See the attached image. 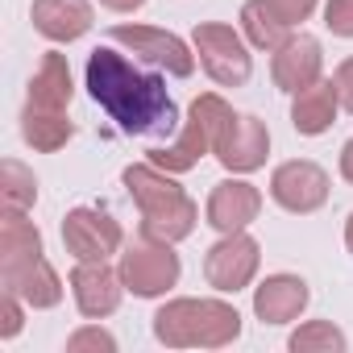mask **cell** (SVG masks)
<instances>
[{"mask_svg": "<svg viewBox=\"0 0 353 353\" xmlns=\"http://www.w3.org/2000/svg\"><path fill=\"white\" fill-rule=\"evenodd\" d=\"M30 258H42V233L34 221H26L21 208H5V221H0V266L30 262Z\"/></svg>", "mask_w": 353, "mask_h": 353, "instance_id": "obj_22", "label": "cell"}, {"mask_svg": "<svg viewBox=\"0 0 353 353\" xmlns=\"http://www.w3.org/2000/svg\"><path fill=\"white\" fill-rule=\"evenodd\" d=\"M241 34H245V42H250L254 50L274 54V50H279L295 30L274 13L270 0H245V5H241Z\"/></svg>", "mask_w": 353, "mask_h": 353, "instance_id": "obj_21", "label": "cell"}, {"mask_svg": "<svg viewBox=\"0 0 353 353\" xmlns=\"http://www.w3.org/2000/svg\"><path fill=\"white\" fill-rule=\"evenodd\" d=\"M345 250L353 254V212H349V221H345Z\"/></svg>", "mask_w": 353, "mask_h": 353, "instance_id": "obj_32", "label": "cell"}, {"mask_svg": "<svg viewBox=\"0 0 353 353\" xmlns=\"http://www.w3.org/2000/svg\"><path fill=\"white\" fill-rule=\"evenodd\" d=\"M262 266V245L241 229V233H221L216 245H208L204 254V279L212 291L221 295H237L258 279Z\"/></svg>", "mask_w": 353, "mask_h": 353, "instance_id": "obj_9", "label": "cell"}, {"mask_svg": "<svg viewBox=\"0 0 353 353\" xmlns=\"http://www.w3.org/2000/svg\"><path fill=\"white\" fill-rule=\"evenodd\" d=\"M341 179H345V183L353 188V137H349V141L341 145Z\"/></svg>", "mask_w": 353, "mask_h": 353, "instance_id": "obj_30", "label": "cell"}, {"mask_svg": "<svg viewBox=\"0 0 353 353\" xmlns=\"http://www.w3.org/2000/svg\"><path fill=\"white\" fill-rule=\"evenodd\" d=\"M307 303H312V291L299 274H266L254 287V316L262 324H291L303 316Z\"/></svg>", "mask_w": 353, "mask_h": 353, "instance_id": "obj_16", "label": "cell"}, {"mask_svg": "<svg viewBox=\"0 0 353 353\" xmlns=\"http://www.w3.org/2000/svg\"><path fill=\"white\" fill-rule=\"evenodd\" d=\"M324 26H328L332 38H353V0H328Z\"/></svg>", "mask_w": 353, "mask_h": 353, "instance_id": "obj_27", "label": "cell"}, {"mask_svg": "<svg viewBox=\"0 0 353 353\" xmlns=\"http://www.w3.org/2000/svg\"><path fill=\"white\" fill-rule=\"evenodd\" d=\"M0 287L21 295L34 312H46V307H59L63 303V279L59 270L42 258H30V262H13V266H0Z\"/></svg>", "mask_w": 353, "mask_h": 353, "instance_id": "obj_15", "label": "cell"}, {"mask_svg": "<svg viewBox=\"0 0 353 353\" xmlns=\"http://www.w3.org/2000/svg\"><path fill=\"white\" fill-rule=\"evenodd\" d=\"M192 46H196V59L204 67V75L216 83V88H245L250 75H254V46L245 42L241 30L225 26V21H200L192 30Z\"/></svg>", "mask_w": 353, "mask_h": 353, "instance_id": "obj_6", "label": "cell"}, {"mask_svg": "<svg viewBox=\"0 0 353 353\" xmlns=\"http://www.w3.org/2000/svg\"><path fill=\"white\" fill-rule=\"evenodd\" d=\"M0 196H5V208L30 212L34 200H38V179H34V170L21 166L17 158H5V162H0Z\"/></svg>", "mask_w": 353, "mask_h": 353, "instance_id": "obj_24", "label": "cell"}, {"mask_svg": "<svg viewBox=\"0 0 353 353\" xmlns=\"http://www.w3.org/2000/svg\"><path fill=\"white\" fill-rule=\"evenodd\" d=\"M241 336V312L216 295H179L154 312V341L166 349H225Z\"/></svg>", "mask_w": 353, "mask_h": 353, "instance_id": "obj_3", "label": "cell"}, {"mask_svg": "<svg viewBox=\"0 0 353 353\" xmlns=\"http://www.w3.org/2000/svg\"><path fill=\"white\" fill-rule=\"evenodd\" d=\"M262 212V192L250 179H221L204 204V221L216 233H241L258 221Z\"/></svg>", "mask_w": 353, "mask_h": 353, "instance_id": "obj_14", "label": "cell"}, {"mask_svg": "<svg viewBox=\"0 0 353 353\" xmlns=\"http://www.w3.org/2000/svg\"><path fill=\"white\" fill-rule=\"evenodd\" d=\"M63 245L75 262H108L125 250V229L104 208H71L63 216Z\"/></svg>", "mask_w": 353, "mask_h": 353, "instance_id": "obj_10", "label": "cell"}, {"mask_svg": "<svg viewBox=\"0 0 353 353\" xmlns=\"http://www.w3.org/2000/svg\"><path fill=\"white\" fill-rule=\"evenodd\" d=\"M34 30L54 42V46H67V42H79L88 30H92V0H34Z\"/></svg>", "mask_w": 353, "mask_h": 353, "instance_id": "obj_17", "label": "cell"}, {"mask_svg": "<svg viewBox=\"0 0 353 353\" xmlns=\"http://www.w3.org/2000/svg\"><path fill=\"white\" fill-rule=\"evenodd\" d=\"M71 96H75V79H71V63H67V54H63V50H46L42 63H38V71H34V79H30V96H26V104H34V108H50V112H67Z\"/></svg>", "mask_w": 353, "mask_h": 353, "instance_id": "obj_19", "label": "cell"}, {"mask_svg": "<svg viewBox=\"0 0 353 353\" xmlns=\"http://www.w3.org/2000/svg\"><path fill=\"white\" fill-rule=\"evenodd\" d=\"M26 299L21 295H13V291H5L0 295V341H13L17 332H21V324H26Z\"/></svg>", "mask_w": 353, "mask_h": 353, "instance_id": "obj_26", "label": "cell"}, {"mask_svg": "<svg viewBox=\"0 0 353 353\" xmlns=\"http://www.w3.org/2000/svg\"><path fill=\"white\" fill-rule=\"evenodd\" d=\"M121 183L129 192V200L137 204L141 216V233L158 237V241H188L200 225V204L179 188L170 170L145 162H129L121 170Z\"/></svg>", "mask_w": 353, "mask_h": 353, "instance_id": "obj_2", "label": "cell"}, {"mask_svg": "<svg viewBox=\"0 0 353 353\" xmlns=\"http://www.w3.org/2000/svg\"><path fill=\"white\" fill-rule=\"evenodd\" d=\"M270 79L279 92H303L316 79H324V46L312 34H291L274 54H270Z\"/></svg>", "mask_w": 353, "mask_h": 353, "instance_id": "obj_12", "label": "cell"}, {"mask_svg": "<svg viewBox=\"0 0 353 353\" xmlns=\"http://www.w3.org/2000/svg\"><path fill=\"white\" fill-rule=\"evenodd\" d=\"M88 96L117 121L121 133L129 137H170L179 129V108H174L166 79L145 71L141 59L121 54L112 42L96 46L83 67Z\"/></svg>", "mask_w": 353, "mask_h": 353, "instance_id": "obj_1", "label": "cell"}, {"mask_svg": "<svg viewBox=\"0 0 353 353\" xmlns=\"http://www.w3.org/2000/svg\"><path fill=\"white\" fill-rule=\"evenodd\" d=\"M332 83H336V96H341V108L353 117V59H341V63H336Z\"/></svg>", "mask_w": 353, "mask_h": 353, "instance_id": "obj_29", "label": "cell"}, {"mask_svg": "<svg viewBox=\"0 0 353 353\" xmlns=\"http://www.w3.org/2000/svg\"><path fill=\"white\" fill-rule=\"evenodd\" d=\"M71 295H75V307L83 320H104L121 307V295H125L121 270H112L108 262H75Z\"/></svg>", "mask_w": 353, "mask_h": 353, "instance_id": "obj_13", "label": "cell"}, {"mask_svg": "<svg viewBox=\"0 0 353 353\" xmlns=\"http://www.w3.org/2000/svg\"><path fill=\"white\" fill-rule=\"evenodd\" d=\"M100 5H104L108 13H137L145 0H100Z\"/></svg>", "mask_w": 353, "mask_h": 353, "instance_id": "obj_31", "label": "cell"}, {"mask_svg": "<svg viewBox=\"0 0 353 353\" xmlns=\"http://www.w3.org/2000/svg\"><path fill=\"white\" fill-rule=\"evenodd\" d=\"M21 137H26V145H34L38 154H59V150L75 137V125H71L67 112H50V108L26 104V108H21Z\"/></svg>", "mask_w": 353, "mask_h": 353, "instance_id": "obj_20", "label": "cell"}, {"mask_svg": "<svg viewBox=\"0 0 353 353\" xmlns=\"http://www.w3.org/2000/svg\"><path fill=\"white\" fill-rule=\"evenodd\" d=\"M108 42L129 50L133 59H141L145 67L170 75V79H192L196 71V46H188L179 34L170 30H158V26H112L108 30Z\"/></svg>", "mask_w": 353, "mask_h": 353, "instance_id": "obj_7", "label": "cell"}, {"mask_svg": "<svg viewBox=\"0 0 353 353\" xmlns=\"http://www.w3.org/2000/svg\"><path fill=\"white\" fill-rule=\"evenodd\" d=\"M270 5H274V13L295 30V26H303L312 13H316V5H320V0H270Z\"/></svg>", "mask_w": 353, "mask_h": 353, "instance_id": "obj_28", "label": "cell"}, {"mask_svg": "<svg viewBox=\"0 0 353 353\" xmlns=\"http://www.w3.org/2000/svg\"><path fill=\"white\" fill-rule=\"evenodd\" d=\"M67 349L71 353H83V349H96V353H117V336L100 324H83L67 336Z\"/></svg>", "mask_w": 353, "mask_h": 353, "instance_id": "obj_25", "label": "cell"}, {"mask_svg": "<svg viewBox=\"0 0 353 353\" xmlns=\"http://www.w3.org/2000/svg\"><path fill=\"white\" fill-rule=\"evenodd\" d=\"M216 162L229 170V174H254L266 166V154H270V129L266 121H258L254 112H233L216 137Z\"/></svg>", "mask_w": 353, "mask_h": 353, "instance_id": "obj_11", "label": "cell"}, {"mask_svg": "<svg viewBox=\"0 0 353 353\" xmlns=\"http://www.w3.org/2000/svg\"><path fill=\"white\" fill-rule=\"evenodd\" d=\"M336 112H341V96H336V83L332 79H316L312 88H303V92L291 96V125L303 137L328 133L332 121H336Z\"/></svg>", "mask_w": 353, "mask_h": 353, "instance_id": "obj_18", "label": "cell"}, {"mask_svg": "<svg viewBox=\"0 0 353 353\" xmlns=\"http://www.w3.org/2000/svg\"><path fill=\"white\" fill-rule=\"evenodd\" d=\"M229 117H233V108H229V100L221 92L196 96L188 104V121H183L179 137L158 145V150H150V162L162 166V170H170V174H188L192 166H200L204 154L216 150V137H221V129H225Z\"/></svg>", "mask_w": 353, "mask_h": 353, "instance_id": "obj_4", "label": "cell"}, {"mask_svg": "<svg viewBox=\"0 0 353 353\" xmlns=\"http://www.w3.org/2000/svg\"><path fill=\"white\" fill-rule=\"evenodd\" d=\"M121 283L129 295L137 299H158L166 295L170 287H179V274H183V262L174 254V241H158V237H137L121 250Z\"/></svg>", "mask_w": 353, "mask_h": 353, "instance_id": "obj_5", "label": "cell"}, {"mask_svg": "<svg viewBox=\"0 0 353 353\" xmlns=\"http://www.w3.org/2000/svg\"><path fill=\"white\" fill-rule=\"evenodd\" d=\"M328 170L312 158H291L270 170V200L291 216H312L328 204Z\"/></svg>", "mask_w": 353, "mask_h": 353, "instance_id": "obj_8", "label": "cell"}, {"mask_svg": "<svg viewBox=\"0 0 353 353\" xmlns=\"http://www.w3.org/2000/svg\"><path fill=\"white\" fill-rule=\"evenodd\" d=\"M287 349L291 353H345L349 349V336L332 320H307V324H299L287 336Z\"/></svg>", "mask_w": 353, "mask_h": 353, "instance_id": "obj_23", "label": "cell"}]
</instances>
